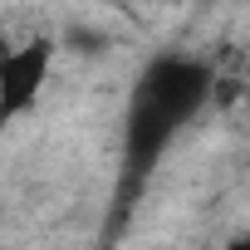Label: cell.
Segmentation results:
<instances>
[{"mask_svg":"<svg viewBox=\"0 0 250 250\" xmlns=\"http://www.w3.org/2000/svg\"><path fill=\"white\" fill-rule=\"evenodd\" d=\"M226 250H250V226H245V230H240V235H235V240H230Z\"/></svg>","mask_w":250,"mask_h":250,"instance_id":"obj_3","label":"cell"},{"mask_svg":"<svg viewBox=\"0 0 250 250\" xmlns=\"http://www.w3.org/2000/svg\"><path fill=\"white\" fill-rule=\"evenodd\" d=\"M54 59H59V40H49V35H30L0 54V113L10 123L40 103V93L54 74Z\"/></svg>","mask_w":250,"mask_h":250,"instance_id":"obj_2","label":"cell"},{"mask_svg":"<svg viewBox=\"0 0 250 250\" xmlns=\"http://www.w3.org/2000/svg\"><path fill=\"white\" fill-rule=\"evenodd\" d=\"M211 88H216L211 64L187 49H167L143 64L128 113H123V157L133 172H147L157 157H167L182 128L211 103Z\"/></svg>","mask_w":250,"mask_h":250,"instance_id":"obj_1","label":"cell"}]
</instances>
